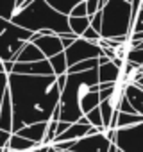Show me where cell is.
<instances>
[{
    "mask_svg": "<svg viewBox=\"0 0 143 152\" xmlns=\"http://www.w3.org/2000/svg\"><path fill=\"white\" fill-rule=\"evenodd\" d=\"M9 91L15 111L13 132H18L25 125L50 122L63 93L57 75L22 73H9Z\"/></svg>",
    "mask_w": 143,
    "mask_h": 152,
    "instance_id": "6da1fadb",
    "label": "cell"
},
{
    "mask_svg": "<svg viewBox=\"0 0 143 152\" xmlns=\"http://www.w3.org/2000/svg\"><path fill=\"white\" fill-rule=\"evenodd\" d=\"M100 99V77L98 68L68 73L66 84L61 93V122L75 124L82 116H86L91 109L98 107Z\"/></svg>",
    "mask_w": 143,
    "mask_h": 152,
    "instance_id": "7a4b0ae2",
    "label": "cell"
},
{
    "mask_svg": "<svg viewBox=\"0 0 143 152\" xmlns=\"http://www.w3.org/2000/svg\"><path fill=\"white\" fill-rule=\"evenodd\" d=\"M11 22L32 32H39L43 29H48L59 36L74 32L70 27V16L55 11L47 0H32L31 4H25L16 11Z\"/></svg>",
    "mask_w": 143,
    "mask_h": 152,
    "instance_id": "3957f363",
    "label": "cell"
},
{
    "mask_svg": "<svg viewBox=\"0 0 143 152\" xmlns=\"http://www.w3.org/2000/svg\"><path fill=\"white\" fill-rule=\"evenodd\" d=\"M134 25L132 4L127 0H109L102 9V38H131Z\"/></svg>",
    "mask_w": 143,
    "mask_h": 152,
    "instance_id": "277c9868",
    "label": "cell"
},
{
    "mask_svg": "<svg viewBox=\"0 0 143 152\" xmlns=\"http://www.w3.org/2000/svg\"><path fill=\"white\" fill-rule=\"evenodd\" d=\"M34 32L16 25L11 20H2V61H15L22 48L32 41Z\"/></svg>",
    "mask_w": 143,
    "mask_h": 152,
    "instance_id": "5b68a950",
    "label": "cell"
},
{
    "mask_svg": "<svg viewBox=\"0 0 143 152\" xmlns=\"http://www.w3.org/2000/svg\"><path fill=\"white\" fill-rule=\"evenodd\" d=\"M64 52H66L68 66H74L81 61H86V59H95V57L104 56V50L97 41H90L84 38H77Z\"/></svg>",
    "mask_w": 143,
    "mask_h": 152,
    "instance_id": "8992f818",
    "label": "cell"
},
{
    "mask_svg": "<svg viewBox=\"0 0 143 152\" xmlns=\"http://www.w3.org/2000/svg\"><path fill=\"white\" fill-rule=\"evenodd\" d=\"M115 145L123 152H143V122L116 129Z\"/></svg>",
    "mask_w": 143,
    "mask_h": 152,
    "instance_id": "52a82bcc",
    "label": "cell"
},
{
    "mask_svg": "<svg viewBox=\"0 0 143 152\" xmlns=\"http://www.w3.org/2000/svg\"><path fill=\"white\" fill-rule=\"evenodd\" d=\"M113 141L107 138L106 132H98V134H88L81 140L75 141L74 145V152H109Z\"/></svg>",
    "mask_w": 143,
    "mask_h": 152,
    "instance_id": "ba28073f",
    "label": "cell"
},
{
    "mask_svg": "<svg viewBox=\"0 0 143 152\" xmlns=\"http://www.w3.org/2000/svg\"><path fill=\"white\" fill-rule=\"evenodd\" d=\"M32 43H36L39 47V50L47 56V59L64 52V45H63V39L59 34H48V36H43L41 32H34L32 36Z\"/></svg>",
    "mask_w": 143,
    "mask_h": 152,
    "instance_id": "9c48e42d",
    "label": "cell"
},
{
    "mask_svg": "<svg viewBox=\"0 0 143 152\" xmlns=\"http://www.w3.org/2000/svg\"><path fill=\"white\" fill-rule=\"evenodd\" d=\"M13 73H22V75H55L48 59L36 61V63H16Z\"/></svg>",
    "mask_w": 143,
    "mask_h": 152,
    "instance_id": "30bf717a",
    "label": "cell"
},
{
    "mask_svg": "<svg viewBox=\"0 0 143 152\" xmlns=\"http://www.w3.org/2000/svg\"><path fill=\"white\" fill-rule=\"evenodd\" d=\"M0 125L2 131L13 132V124H15V111H13V100H11V91L9 88L4 90L2 99H0Z\"/></svg>",
    "mask_w": 143,
    "mask_h": 152,
    "instance_id": "8fae6325",
    "label": "cell"
},
{
    "mask_svg": "<svg viewBox=\"0 0 143 152\" xmlns=\"http://www.w3.org/2000/svg\"><path fill=\"white\" fill-rule=\"evenodd\" d=\"M47 131H48V122H39V124H32V125H25L23 129H20L16 134L32 140L38 145H45L47 140Z\"/></svg>",
    "mask_w": 143,
    "mask_h": 152,
    "instance_id": "7c38bea8",
    "label": "cell"
},
{
    "mask_svg": "<svg viewBox=\"0 0 143 152\" xmlns=\"http://www.w3.org/2000/svg\"><path fill=\"white\" fill-rule=\"evenodd\" d=\"M43 59H47V56L39 50V47H38L36 43L29 41V43L22 48V52L18 54L16 63H36V61H43Z\"/></svg>",
    "mask_w": 143,
    "mask_h": 152,
    "instance_id": "4fadbf2b",
    "label": "cell"
},
{
    "mask_svg": "<svg viewBox=\"0 0 143 152\" xmlns=\"http://www.w3.org/2000/svg\"><path fill=\"white\" fill-rule=\"evenodd\" d=\"M98 77L100 83H120L122 81V68L116 66L113 61L98 66Z\"/></svg>",
    "mask_w": 143,
    "mask_h": 152,
    "instance_id": "5bb4252c",
    "label": "cell"
},
{
    "mask_svg": "<svg viewBox=\"0 0 143 152\" xmlns=\"http://www.w3.org/2000/svg\"><path fill=\"white\" fill-rule=\"evenodd\" d=\"M125 97L131 100L134 109L139 115H143V88L138 86L136 83H129V84H125Z\"/></svg>",
    "mask_w": 143,
    "mask_h": 152,
    "instance_id": "9a60e30c",
    "label": "cell"
},
{
    "mask_svg": "<svg viewBox=\"0 0 143 152\" xmlns=\"http://www.w3.org/2000/svg\"><path fill=\"white\" fill-rule=\"evenodd\" d=\"M36 147H39V145H38V143H34L32 140H27V138H23V136H20V134L13 132L9 145H7V147H4V148L20 150V152H31V150H34Z\"/></svg>",
    "mask_w": 143,
    "mask_h": 152,
    "instance_id": "2e32d148",
    "label": "cell"
},
{
    "mask_svg": "<svg viewBox=\"0 0 143 152\" xmlns=\"http://www.w3.org/2000/svg\"><path fill=\"white\" fill-rule=\"evenodd\" d=\"M141 122H143V115H139V113H122V111L116 113V129L131 127V125H136Z\"/></svg>",
    "mask_w": 143,
    "mask_h": 152,
    "instance_id": "e0dca14e",
    "label": "cell"
},
{
    "mask_svg": "<svg viewBox=\"0 0 143 152\" xmlns=\"http://www.w3.org/2000/svg\"><path fill=\"white\" fill-rule=\"evenodd\" d=\"M47 2H48L55 11H59V13L70 16L72 11H74V7L79 6L81 2H84V0H47Z\"/></svg>",
    "mask_w": 143,
    "mask_h": 152,
    "instance_id": "ac0fdd59",
    "label": "cell"
},
{
    "mask_svg": "<svg viewBox=\"0 0 143 152\" xmlns=\"http://www.w3.org/2000/svg\"><path fill=\"white\" fill-rule=\"evenodd\" d=\"M70 27L77 36H82L91 27V16H70Z\"/></svg>",
    "mask_w": 143,
    "mask_h": 152,
    "instance_id": "d6986e66",
    "label": "cell"
},
{
    "mask_svg": "<svg viewBox=\"0 0 143 152\" xmlns=\"http://www.w3.org/2000/svg\"><path fill=\"white\" fill-rule=\"evenodd\" d=\"M50 61V64H52V68H54V73L55 75H63V73H68V59H66V52H61V54H57V56H54V57H50L48 59Z\"/></svg>",
    "mask_w": 143,
    "mask_h": 152,
    "instance_id": "ffe728a7",
    "label": "cell"
},
{
    "mask_svg": "<svg viewBox=\"0 0 143 152\" xmlns=\"http://www.w3.org/2000/svg\"><path fill=\"white\" fill-rule=\"evenodd\" d=\"M18 11V0H0V13L2 20H11Z\"/></svg>",
    "mask_w": 143,
    "mask_h": 152,
    "instance_id": "44dd1931",
    "label": "cell"
},
{
    "mask_svg": "<svg viewBox=\"0 0 143 152\" xmlns=\"http://www.w3.org/2000/svg\"><path fill=\"white\" fill-rule=\"evenodd\" d=\"M100 66V61L98 57L95 59H86V61H81L74 66H70L68 68V73H79V72H88V70H93V68H98Z\"/></svg>",
    "mask_w": 143,
    "mask_h": 152,
    "instance_id": "7402d4cb",
    "label": "cell"
},
{
    "mask_svg": "<svg viewBox=\"0 0 143 152\" xmlns=\"http://www.w3.org/2000/svg\"><path fill=\"white\" fill-rule=\"evenodd\" d=\"M86 118H88V122H90L93 127H98V129H102L104 132L107 131V129H106V125H104V116H102L100 106H98V107H95V109H91V111L86 115Z\"/></svg>",
    "mask_w": 143,
    "mask_h": 152,
    "instance_id": "603a6c76",
    "label": "cell"
},
{
    "mask_svg": "<svg viewBox=\"0 0 143 152\" xmlns=\"http://www.w3.org/2000/svg\"><path fill=\"white\" fill-rule=\"evenodd\" d=\"M125 59L129 63H134L138 66H143V48H131V50H127Z\"/></svg>",
    "mask_w": 143,
    "mask_h": 152,
    "instance_id": "cb8c5ba5",
    "label": "cell"
},
{
    "mask_svg": "<svg viewBox=\"0 0 143 152\" xmlns=\"http://www.w3.org/2000/svg\"><path fill=\"white\" fill-rule=\"evenodd\" d=\"M118 111H122V113H138L127 97H123V99L120 100V104H118Z\"/></svg>",
    "mask_w": 143,
    "mask_h": 152,
    "instance_id": "d4e9b609",
    "label": "cell"
},
{
    "mask_svg": "<svg viewBox=\"0 0 143 152\" xmlns=\"http://www.w3.org/2000/svg\"><path fill=\"white\" fill-rule=\"evenodd\" d=\"M81 38H84V39H90V41H97V43H98V41L102 39V34H100L98 31H95L93 27H90V29H88V31H86V32H84Z\"/></svg>",
    "mask_w": 143,
    "mask_h": 152,
    "instance_id": "484cf974",
    "label": "cell"
},
{
    "mask_svg": "<svg viewBox=\"0 0 143 152\" xmlns=\"http://www.w3.org/2000/svg\"><path fill=\"white\" fill-rule=\"evenodd\" d=\"M70 16H88V2H86V0L81 2L79 6H75Z\"/></svg>",
    "mask_w": 143,
    "mask_h": 152,
    "instance_id": "4316f807",
    "label": "cell"
},
{
    "mask_svg": "<svg viewBox=\"0 0 143 152\" xmlns=\"http://www.w3.org/2000/svg\"><path fill=\"white\" fill-rule=\"evenodd\" d=\"M88 2V16H95L100 11V0H86Z\"/></svg>",
    "mask_w": 143,
    "mask_h": 152,
    "instance_id": "83f0119b",
    "label": "cell"
},
{
    "mask_svg": "<svg viewBox=\"0 0 143 152\" xmlns=\"http://www.w3.org/2000/svg\"><path fill=\"white\" fill-rule=\"evenodd\" d=\"M91 27L102 34V11H98L95 16H91Z\"/></svg>",
    "mask_w": 143,
    "mask_h": 152,
    "instance_id": "f1b7e54d",
    "label": "cell"
},
{
    "mask_svg": "<svg viewBox=\"0 0 143 152\" xmlns=\"http://www.w3.org/2000/svg\"><path fill=\"white\" fill-rule=\"evenodd\" d=\"M139 31H143V9L139 11L138 18L134 22V27H132V32H139Z\"/></svg>",
    "mask_w": 143,
    "mask_h": 152,
    "instance_id": "f546056e",
    "label": "cell"
},
{
    "mask_svg": "<svg viewBox=\"0 0 143 152\" xmlns=\"http://www.w3.org/2000/svg\"><path fill=\"white\" fill-rule=\"evenodd\" d=\"M11 136H13V132H9V131H2V148L9 145V141H11Z\"/></svg>",
    "mask_w": 143,
    "mask_h": 152,
    "instance_id": "4dcf8cb0",
    "label": "cell"
},
{
    "mask_svg": "<svg viewBox=\"0 0 143 152\" xmlns=\"http://www.w3.org/2000/svg\"><path fill=\"white\" fill-rule=\"evenodd\" d=\"M48 152H74V150H57V148H54L52 145H50V150Z\"/></svg>",
    "mask_w": 143,
    "mask_h": 152,
    "instance_id": "1f68e13d",
    "label": "cell"
},
{
    "mask_svg": "<svg viewBox=\"0 0 143 152\" xmlns=\"http://www.w3.org/2000/svg\"><path fill=\"white\" fill-rule=\"evenodd\" d=\"M23 4H25V0H18V9H20V7H22Z\"/></svg>",
    "mask_w": 143,
    "mask_h": 152,
    "instance_id": "d6a6232c",
    "label": "cell"
},
{
    "mask_svg": "<svg viewBox=\"0 0 143 152\" xmlns=\"http://www.w3.org/2000/svg\"><path fill=\"white\" fill-rule=\"evenodd\" d=\"M118 152H123V150H120V148H118Z\"/></svg>",
    "mask_w": 143,
    "mask_h": 152,
    "instance_id": "836d02e7",
    "label": "cell"
},
{
    "mask_svg": "<svg viewBox=\"0 0 143 152\" xmlns=\"http://www.w3.org/2000/svg\"><path fill=\"white\" fill-rule=\"evenodd\" d=\"M141 9H143V6H141Z\"/></svg>",
    "mask_w": 143,
    "mask_h": 152,
    "instance_id": "e575fe53",
    "label": "cell"
},
{
    "mask_svg": "<svg viewBox=\"0 0 143 152\" xmlns=\"http://www.w3.org/2000/svg\"><path fill=\"white\" fill-rule=\"evenodd\" d=\"M31 152H34V150H31Z\"/></svg>",
    "mask_w": 143,
    "mask_h": 152,
    "instance_id": "d590c367",
    "label": "cell"
}]
</instances>
